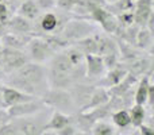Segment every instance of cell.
<instances>
[{
    "label": "cell",
    "mask_w": 154,
    "mask_h": 135,
    "mask_svg": "<svg viewBox=\"0 0 154 135\" xmlns=\"http://www.w3.org/2000/svg\"><path fill=\"white\" fill-rule=\"evenodd\" d=\"M24 51H26V54H27L30 61L39 62V64H43V62L49 61V60L54 56L53 49L48 45V42H46L42 37H31L30 38L27 45H26Z\"/></svg>",
    "instance_id": "cell-5"
},
{
    "label": "cell",
    "mask_w": 154,
    "mask_h": 135,
    "mask_svg": "<svg viewBox=\"0 0 154 135\" xmlns=\"http://www.w3.org/2000/svg\"><path fill=\"white\" fill-rule=\"evenodd\" d=\"M119 53H109V54H106V56H101V60H103V64L106 69H112L115 68L118 64H119Z\"/></svg>",
    "instance_id": "cell-28"
},
{
    "label": "cell",
    "mask_w": 154,
    "mask_h": 135,
    "mask_svg": "<svg viewBox=\"0 0 154 135\" xmlns=\"http://www.w3.org/2000/svg\"><path fill=\"white\" fill-rule=\"evenodd\" d=\"M60 18L54 14H46V15L42 16L41 19L39 24H41V29L43 31H46L48 34H58L61 31V27H60Z\"/></svg>",
    "instance_id": "cell-21"
},
{
    "label": "cell",
    "mask_w": 154,
    "mask_h": 135,
    "mask_svg": "<svg viewBox=\"0 0 154 135\" xmlns=\"http://www.w3.org/2000/svg\"><path fill=\"white\" fill-rule=\"evenodd\" d=\"M46 109V108H45ZM35 112L32 115L20 118H11V122L15 126L16 134L20 135H39L46 133V124H48V118L43 114V111Z\"/></svg>",
    "instance_id": "cell-3"
},
{
    "label": "cell",
    "mask_w": 154,
    "mask_h": 135,
    "mask_svg": "<svg viewBox=\"0 0 154 135\" xmlns=\"http://www.w3.org/2000/svg\"><path fill=\"white\" fill-rule=\"evenodd\" d=\"M134 7V23L139 27H145L149 18L153 15V0H137Z\"/></svg>",
    "instance_id": "cell-11"
},
{
    "label": "cell",
    "mask_w": 154,
    "mask_h": 135,
    "mask_svg": "<svg viewBox=\"0 0 154 135\" xmlns=\"http://www.w3.org/2000/svg\"><path fill=\"white\" fill-rule=\"evenodd\" d=\"M107 3H108V4H111V3H114V2H116V0H106Z\"/></svg>",
    "instance_id": "cell-39"
},
{
    "label": "cell",
    "mask_w": 154,
    "mask_h": 135,
    "mask_svg": "<svg viewBox=\"0 0 154 135\" xmlns=\"http://www.w3.org/2000/svg\"><path fill=\"white\" fill-rule=\"evenodd\" d=\"M7 31H8V30H7V26H5V23L2 20V19H0V38H2Z\"/></svg>",
    "instance_id": "cell-36"
},
{
    "label": "cell",
    "mask_w": 154,
    "mask_h": 135,
    "mask_svg": "<svg viewBox=\"0 0 154 135\" xmlns=\"http://www.w3.org/2000/svg\"><path fill=\"white\" fill-rule=\"evenodd\" d=\"M89 18L93 19V20H96V22H99L101 29H103L106 32H108V34L115 32L118 24H119V22H118V19L115 18V15H112L109 11H107V7L93 10L92 12L89 14Z\"/></svg>",
    "instance_id": "cell-9"
},
{
    "label": "cell",
    "mask_w": 154,
    "mask_h": 135,
    "mask_svg": "<svg viewBox=\"0 0 154 135\" xmlns=\"http://www.w3.org/2000/svg\"><path fill=\"white\" fill-rule=\"evenodd\" d=\"M123 68L128 72V73L134 74V76H145L152 72V58L150 57H143L139 54L138 57L128 61H123Z\"/></svg>",
    "instance_id": "cell-10"
},
{
    "label": "cell",
    "mask_w": 154,
    "mask_h": 135,
    "mask_svg": "<svg viewBox=\"0 0 154 135\" xmlns=\"http://www.w3.org/2000/svg\"><path fill=\"white\" fill-rule=\"evenodd\" d=\"M31 37L32 35H29V34H16V32L7 31L2 37V46L23 50V49H26L27 42H29V39Z\"/></svg>",
    "instance_id": "cell-15"
},
{
    "label": "cell",
    "mask_w": 154,
    "mask_h": 135,
    "mask_svg": "<svg viewBox=\"0 0 154 135\" xmlns=\"http://www.w3.org/2000/svg\"><path fill=\"white\" fill-rule=\"evenodd\" d=\"M111 115H112V122L119 128H126L127 126L131 124L130 114H128L127 109H118V111H115Z\"/></svg>",
    "instance_id": "cell-26"
},
{
    "label": "cell",
    "mask_w": 154,
    "mask_h": 135,
    "mask_svg": "<svg viewBox=\"0 0 154 135\" xmlns=\"http://www.w3.org/2000/svg\"><path fill=\"white\" fill-rule=\"evenodd\" d=\"M149 74H145L142 77V80L139 81L138 89H137L135 95H134V101L135 104H139V106H145L147 103V93H149Z\"/></svg>",
    "instance_id": "cell-24"
},
{
    "label": "cell",
    "mask_w": 154,
    "mask_h": 135,
    "mask_svg": "<svg viewBox=\"0 0 154 135\" xmlns=\"http://www.w3.org/2000/svg\"><path fill=\"white\" fill-rule=\"evenodd\" d=\"M130 111V120H131V124L134 127H139L142 123L145 122V109H143V106H139V104H135V106H131Z\"/></svg>",
    "instance_id": "cell-25"
},
{
    "label": "cell",
    "mask_w": 154,
    "mask_h": 135,
    "mask_svg": "<svg viewBox=\"0 0 154 135\" xmlns=\"http://www.w3.org/2000/svg\"><path fill=\"white\" fill-rule=\"evenodd\" d=\"M4 4L7 5L8 11H14V10H18L19 8V0H5Z\"/></svg>",
    "instance_id": "cell-34"
},
{
    "label": "cell",
    "mask_w": 154,
    "mask_h": 135,
    "mask_svg": "<svg viewBox=\"0 0 154 135\" xmlns=\"http://www.w3.org/2000/svg\"><path fill=\"white\" fill-rule=\"evenodd\" d=\"M54 134H58V135H73V134H79V131H77L75 126L70 123V124H68V126H65V127L57 130Z\"/></svg>",
    "instance_id": "cell-31"
},
{
    "label": "cell",
    "mask_w": 154,
    "mask_h": 135,
    "mask_svg": "<svg viewBox=\"0 0 154 135\" xmlns=\"http://www.w3.org/2000/svg\"><path fill=\"white\" fill-rule=\"evenodd\" d=\"M27 61H30V60L24 50L5 48V46H2V49H0V66L5 74L16 70Z\"/></svg>",
    "instance_id": "cell-6"
},
{
    "label": "cell",
    "mask_w": 154,
    "mask_h": 135,
    "mask_svg": "<svg viewBox=\"0 0 154 135\" xmlns=\"http://www.w3.org/2000/svg\"><path fill=\"white\" fill-rule=\"evenodd\" d=\"M114 130L115 128L112 127L111 124L106 123L104 120H96V122L92 124V127H91L89 134H93V135H112L115 133Z\"/></svg>",
    "instance_id": "cell-27"
},
{
    "label": "cell",
    "mask_w": 154,
    "mask_h": 135,
    "mask_svg": "<svg viewBox=\"0 0 154 135\" xmlns=\"http://www.w3.org/2000/svg\"><path fill=\"white\" fill-rule=\"evenodd\" d=\"M0 49H2V39H0Z\"/></svg>",
    "instance_id": "cell-40"
},
{
    "label": "cell",
    "mask_w": 154,
    "mask_h": 135,
    "mask_svg": "<svg viewBox=\"0 0 154 135\" xmlns=\"http://www.w3.org/2000/svg\"><path fill=\"white\" fill-rule=\"evenodd\" d=\"M93 89H95V85L85 84L84 81L75 82V84L68 89L69 93H70V96H72L73 103H75V106L77 107L79 111H81V109L88 104Z\"/></svg>",
    "instance_id": "cell-7"
},
{
    "label": "cell",
    "mask_w": 154,
    "mask_h": 135,
    "mask_svg": "<svg viewBox=\"0 0 154 135\" xmlns=\"http://www.w3.org/2000/svg\"><path fill=\"white\" fill-rule=\"evenodd\" d=\"M106 72L101 56L97 54H85V76L88 78H99Z\"/></svg>",
    "instance_id": "cell-12"
},
{
    "label": "cell",
    "mask_w": 154,
    "mask_h": 135,
    "mask_svg": "<svg viewBox=\"0 0 154 135\" xmlns=\"http://www.w3.org/2000/svg\"><path fill=\"white\" fill-rule=\"evenodd\" d=\"M34 99H38V97L29 95V93L20 92V91L15 89V88L7 87V85L3 87V100H4V104L7 108L11 106H15V104H19V103L34 100Z\"/></svg>",
    "instance_id": "cell-13"
},
{
    "label": "cell",
    "mask_w": 154,
    "mask_h": 135,
    "mask_svg": "<svg viewBox=\"0 0 154 135\" xmlns=\"http://www.w3.org/2000/svg\"><path fill=\"white\" fill-rule=\"evenodd\" d=\"M135 46L142 50H150L153 46V32L146 27H141L137 34Z\"/></svg>",
    "instance_id": "cell-23"
},
{
    "label": "cell",
    "mask_w": 154,
    "mask_h": 135,
    "mask_svg": "<svg viewBox=\"0 0 154 135\" xmlns=\"http://www.w3.org/2000/svg\"><path fill=\"white\" fill-rule=\"evenodd\" d=\"M8 14H10V11H8L7 5L3 2H0V19H2L4 23H7V20H8Z\"/></svg>",
    "instance_id": "cell-32"
},
{
    "label": "cell",
    "mask_w": 154,
    "mask_h": 135,
    "mask_svg": "<svg viewBox=\"0 0 154 135\" xmlns=\"http://www.w3.org/2000/svg\"><path fill=\"white\" fill-rule=\"evenodd\" d=\"M4 77H5V73H4V70L2 69V66H0V81L4 80Z\"/></svg>",
    "instance_id": "cell-38"
},
{
    "label": "cell",
    "mask_w": 154,
    "mask_h": 135,
    "mask_svg": "<svg viewBox=\"0 0 154 135\" xmlns=\"http://www.w3.org/2000/svg\"><path fill=\"white\" fill-rule=\"evenodd\" d=\"M18 10H19V15H22L23 18L29 19V20L37 19L41 14V10L38 8L35 0H24Z\"/></svg>",
    "instance_id": "cell-22"
},
{
    "label": "cell",
    "mask_w": 154,
    "mask_h": 135,
    "mask_svg": "<svg viewBox=\"0 0 154 135\" xmlns=\"http://www.w3.org/2000/svg\"><path fill=\"white\" fill-rule=\"evenodd\" d=\"M19 2H24V0H19Z\"/></svg>",
    "instance_id": "cell-41"
},
{
    "label": "cell",
    "mask_w": 154,
    "mask_h": 135,
    "mask_svg": "<svg viewBox=\"0 0 154 135\" xmlns=\"http://www.w3.org/2000/svg\"><path fill=\"white\" fill-rule=\"evenodd\" d=\"M82 54H96L97 51V34H92L73 43Z\"/></svg>",
    "instance_id": "cell-19"
},
{
    "label": "cell",
    "mask_w": 154,
    "mask_h": 135,
    "mask_svg": "<svg viewBox=\"0 0 154 135\" xmlns=\"http://www.w3.org/2000/svg\"><path fill=\"white\" fill-rule=\"evenodd\" d=\"M45 108H46L45 103L42 101V99L38 97V99H34V100L11 106L7 108V111L11 118H20V116H27V115H32L35 112L42 111Z\"/></svg>",
    "instance_id": "cell-8"
},
{
    "label": "cell",
    "mask_w": 154,
    "mask_h": 135,
    "mask_svg": "<svg viewBox=\"0 0 154 135\" xmlns=\"http://www.w3.org/2000/svg\"><path fill=\"white\" fill-rule=\"evenodd\" d=\"M3 87H4V85L0 84V107L7 108V107H5V104H4V100H3Z\"/></svg>",
    "instance_id": "cell-37"
},
{
    "label": "cell",
    "mask_w": 154,
    "mask_h": 135,
    "mask_svg": "<svg viewBox=\"0 0 154 135\" xmlns=\"http://www.w3.org/2000/svg\"><path fill=\"white\" fill-rule=\"evenodd\" d=\"M39 10H51L56 7V0H35Z\"/></svg>",
    "instance_id": "cell-30"
},
{
    "label": "cell",
    "mask_w": 154,
    "mask_h": 135,
    "mask_svg": "<svg viewBox=\"0 0 154 135\" xmlns=\"http://www.w3.org/2000/svg\"><path fill=\"white\" fill-rule=\"evenodd\" d=\"M76 4V0H56V7H58L61 11H72Z\"/></svg>",
    "instance_id": "cell-29"
},
{
    "label": "cell",
    "mask_w": 154,
    "mask_h": 135,
    "mask_svg": "<svg viewBox=\"0 0 154 135\" xmlns=\"http://www.w3.org/2000/svg\"><path fill=\"white\" fill-rule=\"evenodd\" d=\"M41 99H42V101L45 103L46 107L53 108L54 111L64 112L66 115H75L76 112H79L68 89L49 88Z\"/></svg>",
    "instance_id": "cell-2"
},
{
    "label": "cell",
    "mask_w": 154,
    "mask_h": 135,
    "mask_svg": "<svg viewBox=\"0 0 154 135\" xmlns=\"http://www.w3.org/2000/svg\"><path fill=\"white\" fill-rule=\"evenodd\" d=\"M3 81L7 87L41 99L49 89L48 68L39 62L27 61L16 70L8 73Z\"/></svg>",
    "instance_id": "cell-1"
},
{
    "label": "cell",
    "mask_w": 154,
    "mask_h": 135,
    "mask_svg": "<svg viewBox=\"0 0 154 135\" xmlns=\"http://www.w3.org/2000/svg\"><path fill=\"white\" fill-rule=\"evenodd\" d=\"M10 119H11V116H10V114H8V111L4 107H0V126L7 123Z\"/></svg>",
    "instance_id": "cell-33"
},
{
    "label": "cell",
    "mask_w": 154,
    "mask_h": 135,
    "mask_svg": "<svg viewBox=\"0 0 154 135\" xmlns=\"http://www.w3.org/2000/svg\"><path fill=\"white\" fill-rule=\"evenodd\" d=\"M139 128L142 130V134H147V135H152L154 131H153V127H147V126H145L143 123H142L141 126H139Z\"/></svg>",
    "instance_id": "cell-35"
},
{
    "label": "cell",
    "mask_w": 154,
    "mask_h": 135,
    "mask_svg": "<svg viewBox=\"0 0 154 135\" xmlns=\"http://www.w3.org/2000/svg\"><path fill=\"white\" fill-rule=\"evenodd\" d=\"M7 30H10L11 32H16V34H31L34 31V26L31 24V20L23 18L22 15L12 16L10 20H7L5 23Z\"/></svg>",
    "instance_id": "cell-14"
},
{
    "label": "cell",
    "mask_w": 154,
    "mask_h": 135,
    "mask_svg": "<svg viewBox=\"0 0 154 135\" xmlns=\"http://www.w3.org/2000/svg\"><path fill=\"white\" fill-rule=\"evenodd\" d=\"M126 74H127V70L123 68L122 64H118L115 68L108 69L107 76H104V78H101L100 81H99V85L104 87V88H111V87H114V85L119 84Z\"/></svg>",
    "instance_id": "cell-16"
},
{
    "label": "cell",
    "mask_w": 154,
    "mask_h": 135,
    "mask_svg": "<svg viewBox=\"0 0 154 135\" xmlns=\"http://www.w3.org/2000/svg\"><path fill=\"white\" fill-rule=\"evenodd\" d=\"M95 31H96V26L92 22H88L84 20L82 18H79L65 22V24L62 26L61 31L58 34L61 37H64L68 42H77V41L82 39V38L95 34Z\"/></svg>",
    "instance_id": "cell-4"
},
{
    "label": "cell",
    "mask_w": 154,
    "mask_h": 135,
    "mask_svg": "<svg viewBox=\"0 0 154 135\" xmlns=\"http://www.w3.org/2000/svg\"><path fill=\"white\" fill-rule=\"evenodd\" d=\"M0 2H3V0H0Z\"/></svg>",
    "instance_id": "cell-42"
},
{
    "label": "cell",
    "mask_w": 154,
    "mask_h": 135,
    "mask_svg": "<svg viewBox=\"0 0 154 135\" xmlns=\"http://www.w3.org/2000/svg\"><path fill=\"white\" fill-rule=\"evenodd\" d=\"M109 101V93L108 89L104 87H95L93 89L92 95H91V99L88 101V104L81 109V111H88V109H92L96 108V107H100V106H106L107 103Z\"/></svg>",
    "instance_id": "cell-17"
},
{
    "label": "cell",
    "mask_w": 154,
    "mask_h": 135,
    "mask_svg": "<svg viewBox=\"0 0 154 135\" xmlns=\"http://www.w3.org/2000/svg\"><path fill=\"white\" fill-rule=\"evenodd\" d=\"M72 123V115H66L64 112L54 111L53 115L50 116L48 124H46V130H60V128L65 127V126Z\"/></svg>",
    "instance_id": "cell-18"
},
{
    "label": "cell",
    "mask_w": 154,
    "mask_h": 135,
    "mask_svg": "<svg viewBox=\"0 0 154 135\" xmlns=\"http://www.w3.org/2000/svg\"><path fill=\"white\" fill-rule=\"evenodd\" d=\"M109 53H119L118 43L107 35L97 34V51H96V54L97 56H106Z\"/></svg>",
    "instance_id": "cell-20"
}]
</instances>
